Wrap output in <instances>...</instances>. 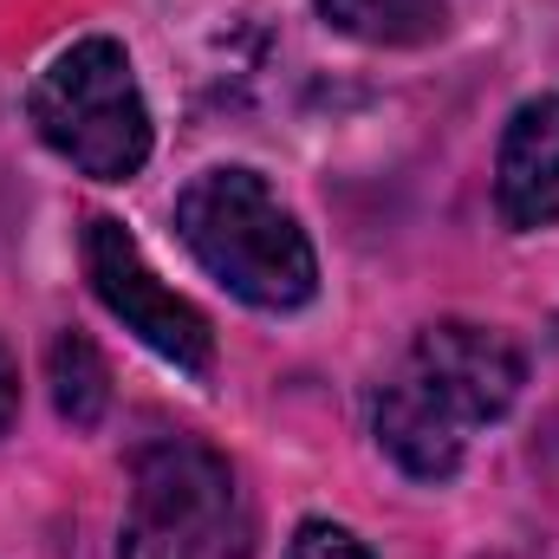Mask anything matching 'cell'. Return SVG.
I'll return each instance as SVG.
<instances>
[{"label": "cell", "instance_id": "3957f363", "mask_svg": "<svg viewBox=\"0 0 559 559\" xmlns=\"http://www.w3.org/2000/svg\"><path fill=\"white\" fill-rule=\"evenodd\" d=\"M26 118L79 176L131 182L150 163V105L118 39L66 46L26 92Z\"/></svg>", "mask_w": 559, "mask_h": 559}, {"label": "cell", "instance_id": "7a4b0ae2", "mask_svg": "<svg viewBox=\"0 0 559 559\" xmlns=\"http://www.w3.org/2000/svg\"><path fill=\"white\" fill-rule=\"evenodd\" d=\"M176 235L235 299H248L261 312H293L319 286L306 228L280 209V195L254 169L195 176L176 195Z\"/></svg>", "mask_w": 559, "mask_h": 559}, {"label": "cell", "instance_id": "5b68a950", "mask_svg": "<svg viewBox=\"0 0 559 559\" xmlns=\"http://www.w3.org/2000/svg\"><path fill=\"white\" fill-rule=\"evenodd\" d=\"M85 280L105 299V312L124 319V332H138L156 358H169L189 378L215 371V332H209V319L182 293H169L156 280V267L143 261L138 235L124 222H111V215L85 222Z\"/></svg>", "mask_w": 559, "mask_h": 559}, {"label": "cell", "instance_id": "30bf717a", "mask_svg": "<svg viewBox=\"0 0 559 559\" xmlns=\"http://www.w3.org/2000/svg\"><path fill=\"white\" fill-rule=\"evenodd\" d=\"M13 417H20V365H13V352L0 345V436L13 429Z\"/></svg>", "mask_w": 559, "mask_h": 559}, {"label": "cell", "instance_id": "9c48e42d", "mask_svg": "<svg viewBox=\"0 0 559 559\" xmlns=\"http://www.w3.org/2000/svg\"><path fill=\"white\" fill-rule=\"evenodd\" d=\"M286 559H371V547H365L358 534L332 527V521H306V527L293 534V547H286Z\"/></svg>", "mask_w": 559, "mask_h": 559}, {"label": "cell", "instance_id": "6da1fadb", "mask_svg": "<svg viewBox=\"0 0 559 559\" xmlns=\"http://www.w3.org/2000/svg\"><path fill=\"white\" fill-rule=\"evenodd\" d=\"M527 384V358L508 332L495 325H468V319H442L417 332L404 371L384 384L378 397V442L391 449V462L417 481H449L462 468L468 429L495 423L514 411Z\"/></svg>", "mask_w": 559, "mask_h": 559}, {"label": "cell", "instance_id": "52a82bcc", "mask_svg": "<svg viewBox=\"0 0 559 559\" xmlns=\"http://www.w3.org/2000/svg\"><path fill=\"white\" fill-rule=\"evenodd\" d=\"M46 378H52V404L72 429H98L111 411V365L98 358V345L85 332H59L52 338V358H46Z\"/></svg>", "mask_w": 559, "mask_h": 559}, {"label": "cell", "instance_id": "8992f818", "mask_svg": "<svg viewBox=\"0 0 559 559\" xmlns=\"http://www.w3.org/2000/svg\"><path fill=\"white\" fill-rule=\"evenodd\" d=\"M495 202L508 228H547L559 222V98H527L508 118L501 163H495Z\"/></svg>", "mask_w": 559, "mask_h": 559}, {"label": "cell", "instance_id": "277c9868", "mask_svg": "<svg viewBox=\"0 0 559 559\" xmlns=\"http://www.w3.org/2000/svg\"><path fill=\"white\" fill-rule=\"evenodd\" d=\"M241 495L235 468L202 442H156L138 455L118 559H235Z\"/></svg>", "mask_w": 559, "mask_h": 559}, {"label": "cell", "instance_id": "ba28073f", "mask_svg": "<svg viewBox=\"0 0 559 559\" xmlns=\"http://www.w3.org/2000/svg\"><path fill=\"white\" fill-rule=\"evenodd\" d=\"M319 13L365 46H423L442 33V0H319Z\"/></svg>", "mask_w": 559, "mask_h": 559}]
</instances>
